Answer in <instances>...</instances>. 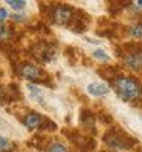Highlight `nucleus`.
Instances as JSON below:
<instances>
[{
	"label": "nucleus",
	"instance_id": "nucleus-11",
	"mask_svg": "<svg viewBox=\"0 0 142 152\" xmlns=\"http://www.w3.org/2000/svg\"><path fill=\"white\" fill-rule=\"evenodd\" d=\"M47 152H67V149L64 148L63 145H60V143H54L52 146L47 149Z\"/></svg>",
	"mask_w": 142,
	"mask_h": 152
},
{
	"label": "nucleus",
	"instance_id": "nucleus-7",
	"mask_svg": "<svg viewBox=\"0 0 142 152\" xmlns=\"http://www.w3.org/2000/svg\"><path fill=\"white\" fill-rule=\"evenodd\" d=\"M43 117H41V114H38V113H29L26 117H24V125L28 126V128L34 129L37 128V126H40Z\"/></svg>",
	"mask_w": 142,
	"mask_h": 152
},
{
	"label": "nucleus",
	"instance_id": "nucleus-4",
	"mask_svg": "<svg viewBox=\"0 0 142 152\" xmlns=\"http://www.w3.org/2000/svg\"><path fill=\"white\" fill-rule=\"evenodd\" d=\"M52 18L55 23H60V24H67L72 18H73V9L66 6V5H60L54 9L52 12Z\"/></svg>",
	"mask_w": 142,
	"mask_h": 152
},
{
	"label": "nucleus",
	"instance_id": "nucleus-15",
	"mask_svg": "<svg viewBox=\"0 0 142 152\" xmlns=\"http://www.w3.org/2000/svg\"><path fill=\"white\" fill-rule=\"evenodd\" d=\"M6 17H8V12H6V9L0 8V21H3Z\"/></svg>",
	"mask_w": 142,
	"mask_h": 152
},
{
	"label": "nucleus",
	"instance_id": "nucleus-1",
	"mask_svg": "<svg viewBox=\"0 0 142 152\" xmlns=\"http://www.w3.org/2000/svg\"><path fill=\"white\" fill-rule=\"evenodd\" d=\"M118 93L124 100H133L142 96V85L132 76H118L115 81Z\"/></svg>",
	"mask_w": 142,
	"mask_h": 152
},
{
	"label": "nucleus",
	"instance_id": "nucleus-2",
	"mask_svg": "<svg viewBox=\"0 0 142 152\" xmlns=\"http://www.w3.org/2000/svg\"><path fill=\"white\" fill-rule=\"evenodd\" d=\"M104 140L113 149H130L136 143V140H133L132 137L122 134L121 131H110L109 134H106Z\"/></svg>",
	"mask_w": 142,
	"mask_h": 152
},
{
	"label": "nucleus",
	"instance_id": "nucleus-14",
	"mask_svg": "<svg viewBox=\"0 0 142 152\" xmlns=\"http://www.w3.org/2000/svg\"><path fill=\"white\" fill-rule=\"evenodd\" d=\"M132 35L133 37H142V24H136L132 28Z\"/></svg>",
	"mask_w": 142,
	"mask_h": 152
},
{
	"label": "nucleus",
	"instance_id": "nucleus-3",
	"mask_svg": "<svg viewBox=\"0 0 142 152\" xmlns=\"http://www.w3.org/2000/svg\"><path fill=\"white\" fill-rule=\"evenodd\" d=\"M18 73L23 76V78L31 79V81H40L44 76L43 70L35 64H31V62H23V64H20Z\"/></svg>",
	"mask_w": 142,
	"mask_h": 152
},
{
	"label": "nucleus",
	"instance_id": "nucleus-6",
	"mask_svg": "<svg viewBox=\"0 0 142 152\" xmlns=\"http://www.w3.org/2000/svg\"><path fill=\"white\" fill-rule=\"evenodd\" d=\"M87 91L92 96L99 97V96H106L109 93V87L106 84H102V82H92V84H89Z\"/></svg>",
	"mask_w": 142,
	"mask_h": 152
},
{
	"label": "nucleus",
	"instance_id": "nucleus-12",
	"mask_svg": "<svg viewBox=\"0 0 142 152\" xmlns=\"http://www.w3.org/2000/svg\"><path fill=\"white\" fill-rule=\"evenodd\" d=\"M93 56L98 58V59H101V61H109V55L104 52V50H99V49L93 52Z\"/></svg>",
	"mask_w": 142,
	"mask_h": 152
},
{
	"label": "nucleus",
	"instance_id": "nucleus-17",
	"mask_svg": "<svg viewBox=\"0 0 142 152\" xmlns=\"http://www.w3.org/2000/svg\"><path fill=\"white\" fill-rule=\"evenodd\" d=\"M138 5H139V6H142V0H141V2H138Z\"/></svg>",
	"mask_w": 142,
	"mask_h": 152
},
{
	"label": "nucleus",
	"instance_id": "nucleus-5",
	"mask_svg": "<svg viewBox=\"0 0 142 152\" xmlns=\"http://www.w3.org/2000/svg\"><path fill=\"white\" fill-rule=\"evenodd\" d=\"M124 61H125V64L130 69H135V70L142 69V50L136 49V50H130V52H127Z\"/></svg>",
	"mask_w": 142,
	"mask_h": 152
},
{
	"label": "nucleus",
	"instance_id": "nucleus-16",
	"mask_svg": "<svg viewBox=\"0 0 142 152\" xmlns=\"http://www.w3.org/2000/svg\"><path fill=\"white\" fill-rule=\"evenodd\" d=\"M11 17L14 18L16 21H21V20H23V18H21V15H17V14H16V15H11Z\"/></svg>",
	"mask_w": 142,
	"mask_h": 152
},
{
	"label": "nucleus",
	"instance_id": "nucleus-13",
	"mask_svg": "<svg viewBox=\"0 0 142 152\" xmlns=\"http://www.w3.org/2000/svg\"><path fill=\"white\" fill-rule=\"evenodd\" d=\"M11 35H12V32L9 31V28L0 26V38H2V40H6V38H9Z\"/></svg>",
	"mask_w": 142,
	"mask_h": 152
},
{
	"label": "nucleus",
	"instance_id": "nucleus-9",
	"mask_svg": "<svg viewBox=\"0 0 142 152\" xmlns=\"http://www.w3.org/2000/svg\"><path fill=\"white\" fill-rule=\"evenodd\" d=\"M12 148H14L12 142H9L5 137H0V152H9Z\"/></svg>",
	"mask_w": 142,
	"mask_h": 152
},
{
	"label": "nucleus",
	"instance_id": "nucleus-10",
	"mask_svg": "<svg viewBox=\"0 0 142 152\" xmlns=\"http://www.w3.org/2000/svg\"><path fill=\"white\" fill-rule=\"evenodd\" d=\"M6 3L11 5V8H14V9H23L24 5H26V3L23 2V0H8Z\"/></svg>",
	"mask_w": 142,
	"mask_h": 152
},
{
	"label": "nucleus",
	"instance_id": "nucleus-8",
	"mask_svg": "<svg viewBox=\"0 0 142 152\" xmlns=\"http://www.w3.org/2000/svg\"><path fill=\"white\" fill-rule=\"evenodd\" d=\"M99 75H102V76H104V78H107V79H112V78H116L118 70L113 69V67H107V70H106V69H99Z\"/></svg>",
	"mask_w": 142,
	"mask_h": 152
}]
</instances>
